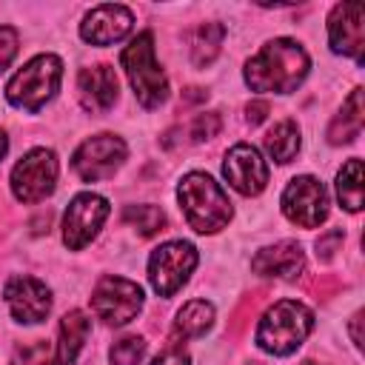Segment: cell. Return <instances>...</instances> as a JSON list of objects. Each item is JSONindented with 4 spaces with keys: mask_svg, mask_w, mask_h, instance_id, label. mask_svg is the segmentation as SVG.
Listing matches in <instances>:
<instances>
[{
    "mask_svg": "<svg viewBox=\"0 0 365 365\" xmlns=\"http://www.w3.org/2000/svg\"><path fill=\"white\" fill-rule=\"evenodd\" d=\"M336 194L339 202L348 211H359L362 208V163L354 157L342 165V171L336 174Z\"/></svg>",
    "mask_w": 365,
    "mask_h": 365,
    "instance_id": "obj_23",
    "label": "cell"
},
{
    "mask_svg": "<svg viewBox=\"0 0 365 365\" xmlns=\"http://www.w3.org/2000/svg\"><path fill=\"white\" fill-rule=\"evenodd\" d=\"M123 217H125V222H131L143 237H154L157 231L165 228V214H163V208H157V205H128Z\"/></svg>",
    "mask_w": 365,
    "mask_h": 365,
    "instance_id": "obj_24",
    "label": "cell"
},
{
    "mask_svg": "<svg viewBox=\"0 0 365 365\" xmlns=\"http://www.w3.org/2000/svg\"><path fill=\"white\" fill-rule=\"evenodd\" d=\"M302 365H314V362H302Z\"/></svg>",
    "mask_w": 365,
    "mask_h": 365,
    "instance_id": "obj_34",
    "label": "cell"
},
{
    "mask_svg": "<svg viewBox=\"0 0 365 365\" xmlns=\"http://www.w3.org/2000/svg\"><path fill=\"white\" fill-rule=\"evenodd\" d=\"M120 63L134 86V94L140 100V106L145 108H154L165 100L168 94V83H165V74L163 68L157 66V57H154V37L151 31H143L137 34L125 51L120 54Z\"/></svg>",
    "mask_w": 365,
    "mask_h": 365,
    "instance_id": "obj_4",
    "label": "cell"
},
{
    "mask_svg": "<svg viewBox=\"0 0 365 365\" xmlns=\"http://www.w3.org/2000/svg\"><path fill=\"white\" fill-rule=\"evenodd\" d=\"M123 160H125V143L114 134H97L74 151L71 165L80 174V180L97 182V180H108L123 165Z\"/></svg>",
    "mask_w": 365,
    "mask_h": 365,
    "instance_id": "obj_9",
    "label": "cell"
},
{
    "mask_svg": "<svg viewBox=\"0 0 365 365\" xmlns=\"http://www.w3.org/2000/svg\"><path fill=\"white\" fill-rule=\"evenodd\" d=\"M351 334H354V345H362V339H359V314H354V319H351Z\"/></svg>",
    "mask_w": 365,
    "mask_h": 365,
    "instance_id": "obj_32",
    "label": "cell"
},
{
    "mask_svg": "<svg viewBox=\"0 0 365 365\" xmlns=\"http://www.w3.org/2000/svg\"><path fill=\"white\" fill-rule=\"evenodd\" d=\"M11 365H51V348L43 339L23 345V348H17Z\"/></svg>",
    "mask_w": 365,
    "mask_h": 365,
    "instance_id": "obj_26",
    "label": "cell"
},
{
    "mask_svg": "<svg viewBox=\"0 0 365 365\" xmlns=\"http://www.w3.org/2000/svg\"><path fill=\"white\" fill-rule=\"evenodd\" d=\"M197 265V248L191 242H165L160 245L148 259V279L160 297H171L194 271Z\"/></svg>",
    "mask_w": 365,
    "mask_h": 365,
    "instance_id": "obj_8",
    "label": "cell"
},
{
    "mask_svg": "<svg viewBox=\"0 0 365 365\" xmlns=\"http://www.w3.org/2000/svg\"><path fill=\"white\" fill-rule=\"evenodd\" d=\"M91 331V319L83 311H68L60 322V345H57V365H71Z\"/></svg>",
    "mask_w": 365,
    "mask_h": 365,
    "instance_id": "obj_18",
    "label": "cell"
},
{
    "mask_svg": "<svg viewBox=\"0 0 365 365\" xmlns=\"http://www.w3.org/2000/svg\"><path fill=\"white\" fill-rule=\"evenodd\" d=\"M151 365H188V354L182 351V345H180L177 339H171V342H165V348L154 356Z\"/></svg>",
    "mask_w": 365,
    "mask_h": 365,
    "instance_id": "obj_28",
    "label": "cell"
},
{
    "mask_svg": "<svg viewBox=\"0 0 365 365\" xmlns=\"http://www.w3.org/2000/svg\"><path fill=\"white\" fill-rule=\"evenodd\" d=\"M265 151L271 154V160L277 163H291L294 154L299 151V128L294 120H282L277 123L268 134H265Z\"/></svg>",
    "mask_w": 365,
    "mask_h": 365,
    "instance_id": "obj_21",
    "label": "cell"
},
{
    "mask_svg": "<svg viewBox=\"0 0 365 365\" xmlns=\"http://www.w3.org/2000/svg\"><path fill=\"white\" fill-rule=\"evenodd\" d=\"M214 322V305L205 299H191L180 308L174 319V339H188V336H202Z\"/></svg>",
    "mask_w": 365,
    "mask_h": 365,
    "instance_id": "obj_20",
    "label": "cell"
},
{
    "mask_svg": "<svg viewBox=\"0 0 365 365\" xmlns=\"http://www.w3.org/2000/svg\"><path fill=\"white\" fill-rule=\"evenodd\" d=\"M222 174L225 180L231 182V188H237L240 194L251 197V194H259L268 182V165L265 160L259 157L257 148L240 143L228 151L225 157V165H222Z\"/></svg>",
    "mask_w": 365,
    "mask_h": 365,
    "instance_id": "obj_13",
    "label": "cell"
},
{
    "mask_svg": "<svg viewBox=\"0 0 365 365\" xmlns=\"http://www.w3.org/2000/svg\"><path fill=\"white\" fill-rule=\"evenodd\" d=\"M14 54H17V31L11 26H0V71L11 63Z\"/></svg>",
    "mask_w": 365,
    "mask_h": 365,
    "instance_id": "obj_29",
    "label": "cell"
},
{
    "mask_svg": "<svg viewBox=\"0 0 365 365\" xmlns=\"http://www.w3.org/2000/svg\"><path fill=\"white\" fill-rule=\"evenodd\" d=\"M268 111H271V106H268L265 100H254V103H248V108H245V114H248V123H251V125L262 123Z\"/></svg>",
    "mask_w": 365,
    "mask_h": 365,
    "instance_id": "obj_31",
    "label": "cell"
},
{
    "mask_svg": "<svg viewBox=\"0 0 365 365\" xmlns=\"http://www.w3.org/2000/svg\"><path fill=\"white\" fill-rule=\"evenodd\" d=\"M60 77H63L60 57L40 54V57H34L31 63H26L11 77V83L6 86V97H9L11 106L26 108V111L34 114V111H40L46 106V100L54 97V91L60 86Z\"/></svg>",
    "mask_w": 365,
    "mask_h": 365,
    "instance_id": "obj_5",
    "label": "cell"
},
{
    "mask_svg": "<svg viewBox=\"0 0 365 365\" xmlns=\"http://www.w3.org/2000/svg\"><path fill=\"white\" fill-rule=\"evenodd\" d=\"M6 302L17 322H43L51 311V291L34 277H14L6 285Z\"/></svg>",
    "mask_w": 365,
    "mask_h": 365,
    "instance_id": "obj_14",
    "label": "cell"
},
{
    "mask_svg": "<svg viewBox=\"0 0 365 365\" xmlns=\"http://www.w3.org/2000/svg\"><path fill=\"white\" fill-rule=\"evenodd\" d=\"M222 37H225V26L222 23H202L191 40V60L197 68H205L217 54H220V46H222Z\"/></svg>",
    "mask_w": 365,
    "mask_h": 365,
    "instance_id": "obj_22",
    "label": "cell"
},
{
    "mask_svg": "<svg viewBox=\"0 0 365 365\" xmlns=\"http://www.w3.org/2000/svg\"><path fill=\"white\" fill-rule=\"evenodd\" d=\"M6 151H9V137H6L3 131H0V160L6 157Z\"/></svg>",
    "mask_w": 365,
    "mask_h": 365,
    "instance_id": "obj_33",
    "label": "cell"
},
{
    "mask_svg": "<svg viewBox=\"0 0 365 365\" xmlns=\"http://www.w3.org/2000/svg\"><path fill=\"white\" fill-rule=\"evenodd\" d=\"M328 40H331L334 51L348 54L356 63H362V46H365V9H362V3L334 6L331 17H328Z\"/></svg>",
    "mask_w": 365,
    "mask_h": 365,
    "instance_id": "obj_12",
    "label": "cell"
},
{
    "mask_svg": "<svg viewBox=\"0 0 365 365\" xmlns=\"http://www.w3.org/2000/svg\"><path fill=\"white\" fill-rule=\"evenodd\" d=\"M314 328V314L297 299H279L268 308L257 328V342L274 356H285L302 345Z\"/></svg>",
    "mask_w": 365,
    "mask_h": 365,
    "instance_id": "obj_3",
    "label": "cell"
},
{
    "mask_svg": "<svg viewBox=\"0 0 365 365\" xmlns=\"http://www.w3.org/2000/svg\"><path fill=\"white\" fill-rule=\"evenodd\" d=\"M180 208L188 225L200 234H214L231 220V202L225 191L202 171H191L180 182Z\"/></svg>",
    "mask_w": 365,
    "mask_h": 365,
    "instance_id": "obj_2",
    "label": "cell"
},
{
    "mask_svg": "<svg viewBox=\"0 0 365 365\" xmlns=\"http://www.w3.org/2000/svg\"><path fill=\"white\" fill-rule=\"evenodd\" d=\"M57 182V157L48 148H34L11 171V191L20 202H40L54 191Z\"/></svg>",
    "mask_w": 365,
    "mask_h": 365,
    "instance_id": "obj_6",
    "label": "cell"
},
{
    "mask_svg": "<svg viewBox=\"0 0 365 365\" xmlns=\"http://www.w3.org/2000/svg\"><path fill=\"white\" fill-rule=\"evenodd\" d=\"M145 354V339L143 336H125L114 342L111 348V365H137Z\"/></svg>",
    "mask_w": 365,
    "mask_h": 365,
    "instance_id": "obj_25",
    "label": "cell"
},
{
    "mask_svg": "<svg viewBox=\"0 0 365 365\" xmlns=\"http://www.w3.org/2000/svg\"><path fill=\"white\" fill-rule=\"evenodd\" d=\"M77 91H80V103H83L86 111H91V114L108 111L117 100V74H114V68L106 66V63L83 68L80 80H77Z\"/></svg>",
    "mask_w": 365,
    "mask_h": 365,
    "instance_id": "obj_16",
    "label": "cell"
},
{
    "mask_svg": "<svg viewBox=\"0 0 365 365\" xmlns=\"http://www.w3.org/2000/svg\"><path fill=\"white\" fill-rule=\"evenodd\" d=\"M282 214L302 225V228H317L328 217V191L319 180L314 177H297L288 182L282 191Z\"/></svg>",
    "mask_w": 365,
    "mask_h": 365,
    "instance_id": "obj_10",
    "label": "cell"
},
{
    "mask_svg": "<svg viewBox=\"0 0 365 365\" xmlns=\"http://www.w3.org/2000/svg\"><path fill=\"white\" fill-rule=\"evenodd\" d=\"M305 74H308V54L294 40H274L262 46V51L251 57L245 66V83L254 91L288 94L297 91Z\"/></svg>",
    "mask_w": 365,
    "mask_h": 365,
    "instance_id": "obj_1",
    "label": "cell"
},
{
    "mask_svg": "<svg viewBox=\"0 0 365 365\" xmlns=\"http://www.w3.org/2000/svg\"><path fill=\"white\" fill-rule=\"evenodd\" d=\"M94 314L108 325H125L143 308V288L125 277H103L91 294Z\"/></svg>",
    "mask_w": 365,
    "mask_h": 365,
    "instance_id": "obj_7",
    "label": "cell"
},
{
    "mask_svg": "<svg viewBox=\"0 0 365 365\" xmlns=\"http://www.w3.org/2000/svg\"><path fill=\"white\" fill-rule=\"evenodd\" d=\"M362 120H365V108H362V88H354L351 97L342 103V111L334 117L331 128H328V140L334 145L339 143H351L359 128H362Z\"/></svg>",
    "mask_w": 365,
    "mask_h": 365,
    "instance_id": "obj_19",
    "label": "cell"
},
{
    "mask_svg": "<svg viewBox=\"0 0 365 365\" xmlns=\"http://www.w3.org/2000/svg\"><path fill=\"white\" fill-rule=\"evenodd\" d=\"M305 265V257H302V248L299 242H277L271 248H262L254 259H251V268L262 277H279V279H294Z\"/></svg>",
    "mask_w": 365,
    "mask_h": 365,
    "instance_id": "obj_17",
    "label": "cell"
},
{
    "mask_svg": "<svg viewBox=\"0 0 365 365\" xmlns=\"http://www.w3.org/2000/svg\"><path fill=\"white\" fill-rule=\"evenodd\" d=\"M131 23H134L131 9L117 6V3H106V6H97L86 14L80 34L91 46H111L131 31Z\"/></svg>",
    "mask_w": 365,
    "mask_h": 365,
    "instance_id": "obj_15",
    "label": "cell"
},
{
    "mask_svg": "<svg viewBox=\"0 0 365 365\" xmlns=\"http://www.w3.org/2000/svg\"><path fill=\"white\" fill-rule=\"evenodd\" d=\"M339 242H342V231H339V228H334V231L322 234V237L317 240V257H319V259H331Z\"/></svg>",
    "mask_w": 365,
    "mask_h": 365,
    "instance_id": "obj_30",
    "label": "cell"
},
{
    "mask_svg": "<svg viewBox=\"0 0 365 365\" xmlns=\"http://www.w3.org/2000/svg\"><path fill=\"white\" fill-rule=\"evenodd\" d=\"M220 125H222V120H220V114H217V111L197 114V117L191 120V140H194V143L211 140V137H217V134H220Z\"/></svg>",
    "mask_w": 365,
    "mask_h": 365,
    "instance_id": "obj_27",
    "label": "cell"
},
{
    "mask_svg": "<svg viewBox=\"0 0 365 365\" xmlns=\"http://www.w3.org/2000/svg\"><path fill=\"white\" fill-rule=\"evenodd\" d=\"M106 217H108V202L100 194H91V191L77 194L68 202L66 217H63V242L71 251H80L86 242L94 240Z\"/></svg>",
    "mask_w": 365,
    "mask_h": 365,
    "instance_id": "obj_11",
    "label": "cell"
}]
</instances>
